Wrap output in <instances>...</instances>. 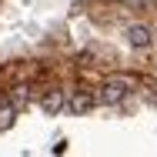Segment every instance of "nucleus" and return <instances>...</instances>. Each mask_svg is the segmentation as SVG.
Instances as JSON below:
<instances>
[{"label":"nucleus","mask_w":157,"mask_h":157,"mask_svg":"<svg viewBox=\"0 0 157 157\" xmlns=\"http://www.w3.org/2000/svg\"><path fill=\"white\" fill-rule=\"evenodd\" d=\"M40 107H44V114H50V117H54V114L63 107V94H60V90H50V94L40 100Z\"/></svg>","instance_id":"nucleus-4"},{"label":"nucleus","mask_w":157,"mask_h":157,"mask_svg":"<svg viewBox=\"0 0 157 157\" xmlns=\"http://www.w3.org/2000/svg\"><path fill=\"white\" fill-rule=\"evenodd\" d=\"M124 37H127V44H130V47H137V50L151 47V30H147L144 24H130V27L124 30Z\"/></svg>","instance_id":"nucleus-2"},{"label":"nucleus","mask_w":157,"mask_h":157,"mask_svg":"<svg viewBox=\"0 0 157 157\" xmlns=\"http://www.w3.org/2000/svg\"><path fill=\"white\" fill-rule=\"evenodd\" d=\"M94 104H97L94 94H84V90H80V94H74L70 100H67V110H70V114H87Z\"/></svg>","instance_id":"nucleus-3"},{"label":"nucleus","mask_w":157,"mask_h":157,"mask_svg":"<svg viewBox=\"0 0 157 157\" xmlns=\"http://www.w3.org/2000/svg\"><path fill=\"white\" fill-rule=\"evenodd\" d=\"M130 90H134V84H130L127 77H107V80L100 84L97 100H100V104H107V107H117V104H121Z\"/></svg>","instance_id":"nucleus-1"},{"label":"nucleus","mask_w":157,"mask_h":157,"mask_svg":"<svg viewBox=\"0 0 157 157\" xmlns=\"http://www.w3.org/2000/svg\"><path fill=\"white\" fill-rule=\"evenodd\" d=\"M10 121H13V107L10 104H0V127H10Z\"/></svg>","instance_id":"nucleus-5"}]
</instances>
